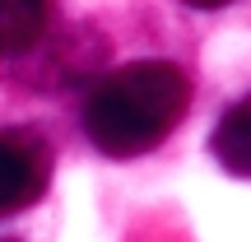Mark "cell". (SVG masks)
<instances>
[{"label":"cell","instance_id":"7a4b0ae2","mask_svg":"<svg viewBox=\"0 0 251 242\" xmlns=\"http://www.w3.org/2000/svg\"><path fill=\"white\" fill-rule=\"evenodd\" d=\"M51 182V144L28 126L0 131V219L37 205Z\"/></svg>","mask_w":251,"mask_h":242},{"label":"cell","instance_id":"6da1fadb","mask_svg":"<svg viewBox=\"0 0 251 242\" xmlns=\"http://www.w3.org/2000/svg\"><path fill=\"white\" fill-rule=\"evenodd\" d=\"M186 108L191 80L172 61H130L89 89L84 131L107 159H135L168 140Z\"/></svg>","mask_w":251,"mask_h":242},{"label":"cell","instance_id":"5b68a950","mask_svg":"<svg viewBox=\"0 0 251 242\" xmlns=\"http://www.w3.org/2000/svg\"><path fill=\"white\" fill-rule=\"evenodd\" d=\"M191 9H224V5H233V0H186Z\"/></svg>","mask_w":251,"mask_h":242},{"label":"cell","instance_id":"3957f363","mask_svg":"<svg viewBox=\"0 0 251 242\" xmlns=\"http://www.w3.org/2000/svg\"><path fill=\"white\" fill-rule=\"evenodd\" d=\"M51 24V0H0V56L33 52L47 37Z\"/></svg>","mask_w":251,"mask_h":242},{"label":"cell","instance_id":"277c9868","mask_svg":"<svg viewBox=\"0 0 251 242\" xmlns=\"http://www.w3.org/2000/svg\"><path fill=\"white\" fill-rule=\"evenodd\" d=\"M209 149H214V159L224 163L233 177H251V93L237 98L233 108L219 117Z\"/></svg>","mask_w":251,"mask_h":242}]
</instances>
